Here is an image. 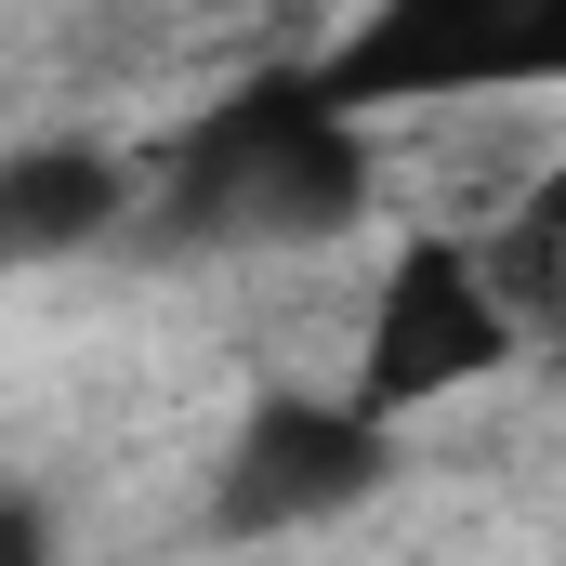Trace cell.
Wrapping results in <instances>:
<instances>
[{
  "label": "cell",
  "instance_id": "obj_1",
  "mask_svg": "<svg viewBox=\"0 0 566 566\" xmlns=\"http://www.w3.org/2000/svg\"><path fill=\"white\" fill-rule=\"evenodd\" d=\"M382 185V145L369 119H343L316 93V66H251L224 106H198L171 158L145 171L133 238L158 251H303V238H343Z\"/></svg>",
  "mask_w": 566,
  "mask_h": 566
},
{
  "label": "cell",
  "instance_id": "obj_4",
  "mask_svg": "<svg viewBox=\"0 0 566 566\" xmlns=\"http://www.w3.org/2000/svg\"><path fill=\"white\" fill-rule=\"evenodd\" d=\"M382 488H396V422H369L356 396H264L224 434V461H211V541L343 527Z\"/></svg>",
  "mask_w": 566,
  "mask_h": 566
},
{
  "label": "cell",
  "instance_id": "obj_7",
  "mask_svg": "<svg viewBox=\"0 0 566 566\" xmlns=\"http://www.w3.org/2000/svg\"><path fill=\"white\" fill-rule=\"evenodd\" d=\"M514 238H527V251H566V158L541 171V185H527V211H514Z\"/></svg>",
  "mask_w": 566,
  "mask_h": 566
},
{
  "label": "cell",
  "instance_id": "obj_3",
  "mask_svg": "<svg viewBox=\"0 0 566 566\" xmlns=\"http://www.w3.org/2000/svg\"><path fill=\"white\" fill-rule=\"evenodd\" d=\"M514 343H527V303L514 277L474 251V238H409L382 290H369V343H356V409L369 422H422L448 396H474V382H501L514 369Z\"/></svg>",
  "mask_w": 566,
  "mask_h": 566
},
{
  "label": "cell",
  "instance_id": "obj_5",
  "mask_svg": "<svg viewBox=\"0 0 566 566\" xmlns=\"http://www.w3.org/2000/svg\"><path fill=\"white\" fill-rule=\"evenodd\" d=\"M145 171L93 133H27L0 145V277H40V264H80L106 238H133Z\"/></svg>",
  "mask_w": 566,
  "mask_h": 566
},
{
  "label": "cell",
  "instance_id": "obj_6",
  "mask_svg": "<svg viewBox=\"0 0 566 566\" xmlns=\"http://www.w3.org/2000/svg\"><path fill=\"white\" fill-rule=\"evenodd\" d=\"M0 566H53V514H40V488H0Z\"/></svg>",
  "mask_w": 566,
  "mask_h": 566
},
{
  "label": "cell",
  "instance_id": "obj_2",
  "mask_svg": "<svg viewBox=\"0 0 566 566\" xmlns=\"http://www.w3.org/2000/svg\"><path fill=\"white\" fill-rule=\"evenodd\" d=\"M343 119L409 106H488V93H566V0H356L343 40L303 53Z\"/></svg>",
  "mask_w": 566,
  "mask_h": 566
}]
</instances>
